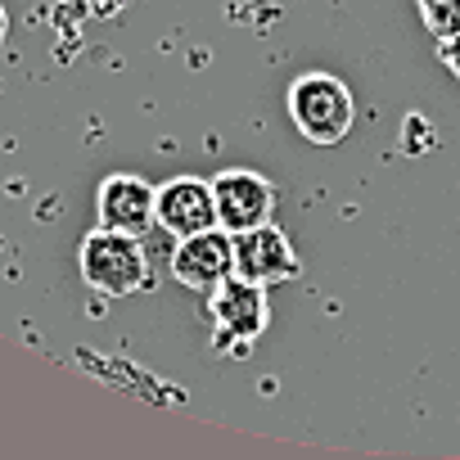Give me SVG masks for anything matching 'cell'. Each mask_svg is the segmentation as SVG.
<instances>
[{
  "instance_id": "obj_8",
  "label": "cell",
  "mask_w": 460,
  "mask_h": 460,
  "mask_svg": "<svg viewBox=\"0 0 460 460\" xmlns=\"http://www.w3.org/2000/svg\"><path fill=\"white\" fill-rule=\"evenodd\" d=\"M158 226L172 240L199 235V230L217 226V203H212V185L199 176H176L167 185H158Z\"/></svg>"
},
{
  "instance_id": "obj_3",
  "label": "cell",
  "mask_w": 460,
  "mask_h": 460,
  "mask_svg": "<svg viewBox=\"0 0 460 460\" xmlns=\"http://www.w3.org/2000/svg\"><path fill=\"white\" fill-rule=\"evenodd\" d=\"M208 316L217 325V348H230L235 352H249V343L267 330L271 321V307H267V285H253L244 276H230L226 285H217L208 294Z\"/></svg>"
},
{
  "instance_id": "obj_10",
  "label": "cell",
  "mask_w": 460,
  "mask_h": 460,
  "mask_svg": "<svg viewBox=\"0 0 460 460\" xmlns=\"http://www.w3.org/2000/svg\"><path fill=\"white\" fill-rule=\"evenodd\" d=\"M442 64H447V68L460 77V32H456L451 41H442Z\"/></svg>"
},
{
  "instance_id": "obj_2",
  "label": "cell",
  "mask_w": 460,
  "mask_h": 460,
  "mask_svg": "<svg viewBox=\"0 0 460 460\" xmlns=\"http://www.w3.org/2000/svg\"><path fill=\"white\" fill-rule=\"evenodd\" d=\"M82 280L104 298H131L149 285V258L140 249V235L122 230H91L82 240Z\"/></svg>"
},
{
  "instance_id": "obj_11",
  "label": "cell",
  "mask_w": 460,
  "mask_h": 460,
  "mask_svg": "<svg viewBox=\"0 0 460 460\" xmlns=\"http://www.w3.org/2000/svg\"><path fill=\"white\" fill-rule=\"evenodd\" d=\"M5 37H10V14L0 10V46H5Z\"/></svg>"
},
{
  "instance_id": "obj_7",
  "label": "cell",
  "mask_w": 460,
  "mask_h": 460,
  "mask_svg": "<svg viewBox=\"0 0 460 460\" xmlns=\"http://www.w3.org/2000/svg\"><path fill=\"white\" fill-rule=\"evenodd\" d=\"M235 276H244L253 285L294 280L298 276V258H294V244L285 240V230H276L271 221L253 226V230H240L235 235Z\"/></svg>"
},
{
  "instance_id": "obj_5",
  "label": "cell",
  "mask_w": 460,
  "mask_h": 460,
  "mask_svg": "<svg viewBox=\"0 0 460 460\" xmlns=\"http://www.w3.org/2000/svg\"><path fill=\"white\" fill-rule=\"evenodd\" d=\"M212 203H217V226L240 235V230L267 226L276 212V190L267 176L244 172V167H230L212 181Z\"/></svg>"
},
{
  "instance_id": "obj_6",
  "label": "cell",
  "mask_w": 460,
  "mask_h": 460,
  "mask_svg": "<svg viewBox=\"0 0 460 460\" xmlns=\"http://www.w3.org/2000/svg\"><path fill=\"white\" fill-rule=\"evenodd\" d=\"M95 212L104 230H122V235H145V230L158 221V190L145 185L140 176L113 172L100 181L95 194Z\"/></svg>"
},
{
  "instance_id": "obj_4",
  "label": "cell",
  "mask_w": 460,
  "mask_h": 460,
  "mask_svg": "<svg viewBox=\"0 0 460 460\" xmlns=\"http://www.w3.org/2000/svg\"><path fill=\"white\" fill-rule=\"evenodd\" d=\"M172 276L185 289H194V294H212L217 285H226L230 276H235V235L221 230V226H212V230H199V235L176 240Z\"/></svg>"
},
{
  "instance_id": "obj_9",
  "label": "cell",
  "mask_w": 460,
  "mask_h": 460,
  "mask_svg": "<svg viewBox=\"0 0 460 460\" xmlns=\"http://www.w3.org/2000/svg\"><path fill=\"white\" fill-rule=\"evenodd\" d=\"M420 5V19L424 28L438 37V41H451L460 32V0H415Z\"/></svg>"
},
{
  "instance_id": "obj_1",
  "label": "cell",
  "mask_w": 460,
  "mask_h": 460,
  "mask_svg": "<svg viewBox=\"0 0 460 460\" xmlns=\"http://www.w3.org/2000/svg\"><path fill=\"white\" fill-rule=\"evenodd\" d=\"M289 118L312 145H339L357 122V100L334 73H303L289 86Z\"/></svg>"
}]
</instances>
